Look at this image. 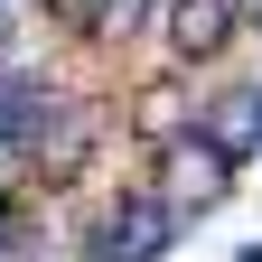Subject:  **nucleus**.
Returning a JSON list of instances; mask_svg holds the SVG:
<instances>
[{
	"mask_svg": "<svg viewBox=\"0 0 262 262\" xmlns=\"http://www.w3.org/2000/svg\"><path fill=\"white\" fill-rule=\"evenodd\" d=\"M187 234L169 225V206L150 196V178H113L84 187L66 206V262H169Z\"/></svg>",
	"mask_w": 262,
	"mask_h": 262,
	"instance_id": "obj_1",
	"label": "nucleus"
},
{
	"mask_svg": "<svg viewBox=\"0 0 262 262\" xmlns=\"http://www.w3.org/2000/svg\"><path fill=\"white\" fill-rule=\"evenodd\" d=\"M141 178H150V196H159V206H169V225H178V234H196V225H206L225 196H234L244 159L225 150L215 131H196V122H187V131H169V141L141 159Z\"/></svg>",
	"mask_w": 262,
	"mask_h": 262,
	"instance_id": "obj_2",
	"label": "nucleus"
},
{
	"mask_svg": "<svg viewBox=\"0 0 262 262\" xmlns=\"http://www.w3.org/2000/svg\"><path fill=\"white\" fill-rule=\"evenodd\" d=\"M244 47V0H169V19H159V66H169L178 84H206L225 75V56Z\"/></svg>",
	"mask_w": 262,
	"mask_h": 262,
	"instance_id": "obj_3",
	"label": "nucleus"
},
{
	"mask_svg": "<svg viewBox=\"0 0 262 262\" xmlns=\"http://www.w3.org/2000/svg\"><path fill=\"white\" fill-rule=\"evenodd\" d=\"M103 10L113 0H28V19L47 28L56 56H103Z\"/></svg>",
	"mask_w": 262,
	"mask_h": 262,
	"instance_id": "obj_4",
	"label": "nucleus"
},
{
	"mask_svg": "<svg viewBox=\"0 0 262 262\" xmlns=\"http://www.w3.org/2000/svg\"><path fill=\"white\" fill-rule=\"evenodd\" d=\"M159 19H169V0H113V10H103V56L159 47Z\"/></svg>",
	"mask_w": 262,
	"mask_h": 262,
	"instance_id": "obj_5",
	"label": "nucleus"
},
{
	"mask_svg": "<svg viewBox=\"0 0 262 262\" xmlns=\"http://www.w3.org/2000/svg\"><path fill=\"white\" fill-rule=\"evenodd\" d=\"M234 262H262V234H253V244H234Z\"/></svg>",
	"mask_w": 262,
	"mask_h": 262,
	"instance_id": "obj_6",
	"label": "nucleus"
},
{
	"mask_svg": "<svg viewBox=\"0 0 262 262\" xmlns=\"http://www.w3.org/2000/svg\"><path fill=\"white\" fill-rule=\"evenodd\" d=\"M253 141H262V84H253Z\"/></svg>",
	"mask_w": 262,
	"mask_h": 262,
	"instance_id": "obj_7",
	"label": "nucleus"
},
{
	"mask_svg": "<svg viewBox=\"0 0 262 262\" xmlns=\"http://www.w3.org/2000/svg\"><path fill=\"white\" fill-rule=\"evenodd\" d=\"M19 10H28V0H0V19H19Z\"/></svg>",
	"mask_w": 262,
	"mask_h": 262,
	"instance_id": "obj_8",
	"label": "nucleus"
}]
</instances>
